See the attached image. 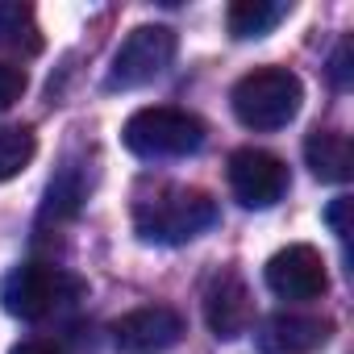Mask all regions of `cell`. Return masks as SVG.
Instances as JSON below:
<instances>
[{
	"mask_svg": "<svg viewBox=\"0 0 354 354\" xmlns=\"http://www.w3.org/2000/svg\"><path fill=\"white\" fill-rule=\"evenodd\" d=\"M217 221V205L209 192L201 188H184V184H171L158 188L154 196L133 205V230L146 242H162V246H180L192 242L196 234H205Z\"/></svg>",
	"mask_w": 354,
	"mask_h": 354,
	"instance_id": "1",
	"label": "cell"
},
{
	"mask_svg": "<svg viewBox=\"0 0 354 354\" xmlns=\"http://www.w3.org/2000/svg\"><path fill=\"white\" fill-rule=\"evenodd\" d=\"M230 100H234V117L246 129L267 133V129H283L300 113L304 84L288 67H259V71H250L234 84Z\"/></svg>",
	"mask_w": 354,
	"mask_h": 354,
	"instance_id": "2",
	"label": "cell"
},
{
	"mask_svg": "<svg viewBox=\"0 0 354 354\" xmlns=\"http://www.w3.org/2000/svg\"><path fill=\"white\" fill-rule=\"evenodd\" d=\"M121 142L138 158H184V154H196L205 146V121L188 109L150 104L125 121Z\"/></svg>",
	"mask_w": 354,
	"mask_h": 354,
	"instance_id": "3",
	"label": "cell"
},
{
	"mask_svg": "<svg viewBox=\"0 0 354 354\" xmlns=\"http://www.w3.org/2000/svg\"><path fill=\"white\" fill-rule=\"evenodd\" d=\"M75 292H80V279H71L63 267H50V263H26L0 279V304L21 321H42L59 313Z\"/></svg>",
	"mask_w": 354,
	"mask_h": 354,
	"instance_id": "4",
	"label": "cell"
},
{
	"mask_svg": "<svg viewBox=\"0 0 354 354\" xmlns=\"http://www.w3.org/2000/svg\"><path fill=\"white\" fill-rule=\"evenodd\" d=\"M175 46H180V38H175L171 26H138L113 55V67H109V88L113 92H129V88H142L150 80H158L171 59H175Z\"/></svg>",
	"mask_w": 354,
	"mask_h": 354,
	"instance_id": "5",
	"label": "cell"
},
{
	"mask_svg": "<svg viewBox=\"0 0 354 354\" xmlns=\"http://www.w3.org/2000/svg\"><path fill=\"white\" fill-rule=\"evenodd\" d=\"M230 188L246 209H271L288 192V167L259 146H242L230 154Z\"/></svg>",
	"mask_w": 354,
	"mask_h": 354,
	"instance_id": "6",
	"label": "cell"
},
{
	"mask_svg": "<svg viewBox=\"0 0 354 354\" xmlns=\"http://www.w3.org/2000/svg\"><path fill=\"white\" fill-rule=\"evenodd\" d=\"M263 279L267 288L279 296V300H317L325 288H329V275H325V259L317 246L308 242H296V246H283L267 259L263 267Z\"/></svg>",
	"mask_w": 354,
	"mask_h": 354,
	"instance_id": "7",
	"label": "cell"
},
{
	"mask_svg": "<svg viewBox=\"0 0 354 354\" xmlns=\"http://www.w3.org/2000/svg\"><path fill=\"white\" fill-rule=\"evenodd\" d=\"M184 337V317L167 304H146L113 321V346L121 354H162Z\"/></svg>",
	"mask_w": 354,
	"mask_h": 354,
	"instance_id": "8",
	"label": "cell"
},
{
	"mask_svg": "<svg viewBox=\"0 0 354 354\" xmlns=\"http://www.w3.org/2000/svg\"><path fill=\"white\" fill-rule=\"evenodd\" d=\"M250 292L238 271H217L205 288V321L221 342H234L250 329Z\"/></svg>",
	"mask_w": 354,
	"mask_h": 354,
	"instance_id": "9",
	"label": "cell"
},
{
	"mask_svg": "<svg viewBox=\"0 0 354 354\" xmlns=\"http://www.w3.org/2000/svg\"><path fill=\"white\" fill-rule=\"evenodd\" d=\"M329 321L321 317H300V313H279L263 325L259 346L263 354H313L317 346L329 342Z\"/></svg>",
	"mask_w": 354,
	"mask_h": 354,
	"instance_id": "10",
	"label": "cell"
},
{
	"mask_svg": "<svg viewBox=\"0 0 354 354\" xmlns=\"http://www.w3.org/2000/svg\"><path fill=\"white\" fill-rule=\"evenodd\" d=\"M304 162L313 167V175L321 184H346L354 175V146L346 133L333 129H317L304 142Z\"/></svg>",
	"mask_w": 354,
	"mask_h": 354,
	"instance_id": "11",
	"label": "cell"
},
{
	"mask_svg": "<svg viewBox=\"0 0 354 354\" xmlns=\"http://www.w3.org/2000/svg\"><path fill=\"white\" fill-rule=\"evenodd\" d=\"M288 13H292L288 0H238V5H230V13H225V26H230L234 38H263Z\"/></svg>",
	"mask_w": 354,
	"mask_h": 354,
	"instance_id": "12",
	"label": "cell"
},
{
	"mask_svg": "<svg viewBox=\"0 0 354 354\" xmlns=\"http://www.w3.org/2000/svg\"><path fill=\"white\" fill-rule=\"evenodd\" d=\"M38 46H42V38H38L34 9L21 5V0H0V50H26V55H34Z\"/></svg>",
	"mask_w": 354,
	"mask_h": 354,
	"instance_id": "13",
	"label": "cell"
},
{
	"mask_svg": "<svg viewBox=\"0 0 354 354\" xmlns=\"http://www.w3.org/2000/svg\"><path fill=\"white\" fill-rule=\"evenodd\" d=\"M34 150H38V142L26 125H0V184L21 175L30 167Z\"/></svg>",
	"mask_w": 354,
	"mask_h": 354,
	"instance_id": "14",
	"label": "cell"
},
{
	"mask_svg": "<svg viewBox=\"0 0 354 354\" xmlns=\"http://www.w3.org/2000/svg\"><path fill=\"white\" fill-rule=\"evenodd\" d=\"M26 71L21 67H13V63H0V113L5 109H13L17 100H21V92H26Z\"/></svg>",
	"mask_w": 354,
	"mask_h": 354,
	"instance_id": "15",
	"label": "cell"
},
{
	"mask_svg": "<svg viewBox=\"0 0 354 354\" xmlns=\"http://www.w3.org/2000/svg\"><path fill=\"white\" fill-rule=\"evenodd\" d=\"M346 213H350V196H337V201L329 205V213H325V217H329V225H333V234H337L342 242L350 238V221H346Z\"/></svg>",
	"mask_w": 354,
	"mask_h": 354,
	"instance_id": "16",
	"label": "cell"
},
{
	"mask_svg": "<svg viewBox=\"0 0 354 354\" xmlns=\"http://www.w3.org/2000/svg\"><path fill=\"white\" fill-rule=\"evenodd\" d=\"M329 75H333V84L337 88H346L350 84V38L337 46V55H333V67H329Z\"/></svg>",
	"mask_w": 354,
	"mask_h": 354,
	"instance_id": "17",
	"label": "cell"
},
{
	"mask_svg": "<svg viewBox=\"0 0 354 354\" xmlns=\"http://www.w3.org/2000/svg\"><path fill=\"white\" fill-rule=\"evenodd\" d=\"M9 354H63V350H55L50 342H21V346H13Z\"/></svg>",
	"mask_w": 354,
	"mask_h": 354,
	"instance_id": "18",
	"label": "cell"
}]
</instances>
